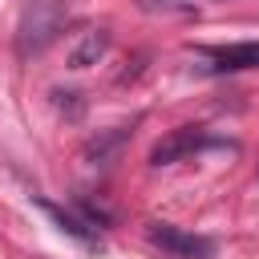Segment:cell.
I'll use <instances>...</instances> for the list:
<instances>
[{
  "label": "cell",
  "instance_id": "1",
  "mask_svg": "<svg viewBox=\"0 0 259 259\" xmlns=\"http://www.w3.org/2000/svg\"><path fill=\"white\" fill-rule=\"evenodd\" d=\"M61 20H65V4L61 0H28L24 16H20V40H16L20 57H32L45 45H53L57 32H61Z\"/></svg>",
  "mask_w": 259,
  "mask_h": 259
},
{
  "label": "cell",
  "instance_id": "2",
  "mask_svg": "<svg viewBox=\"0 0 259 259\" xmlns=\"http://www.w3.org/2000/svg\"><path fill=\"white\" fill-rule=\"evenodd\" d=\"M146 239L162 255H170V259H210L214 255V239L194 235V231H182L174 223H150L146 227Z\"/></svg>",
  "mask_w": 259,
  "mask_h": 259
},
{
  "label": "cell",
  "instance_id": "3",
  "mask_svg": "<svg viewBox=\"0 0 259 259\" xmlns=\"http://www.w3.org/2000/svg\"><path fill=\"white\" fill-rule=\"evenodd\" d=\"M210 138H206V130H198V125H178V130H170L154 150H150V166H170V162H178V158H190L194 150H202Z\"/></svg>",
  "mask_w": 259,
  "mask_h": 259
},
{
  "label": "cell",
  "instance_id": "4",
  "mask_svg": "<svg viewBox=\"0 0 259 259\" xmlns=\"http://www.w3.org/2000/svg\"><path fill=\"white\" fill-rule=\"evenodd\" d=\"M202 61H206L210 73H243V69H259V40L202 49Z\"/></svg>",
  "mask_w": 259,
  "mask_h": 259
},
{
  "label": "cell",
  "instance_id": "5",
  "mask_svg": "<svg viewBox=\"0 0 259 259\" xmlns=\"http://www.w3.org/2000/svg\"><path fill=\"white\" fill-rule=\"evenodd\" d=\"M36 206H40L69 239H77L81 247H101V227H93L81 210H65V206H57V202H49V198H36Z\"/></svg>",
  "mask_w": 259,
  "mask_h": 259
},
{
  "label": "cell",
  "instance_id": "6",
  "mask_svg": "<svg viewBox=\"0 0 259 259\" xmlns=\"http://www.w3.org/2000/svg\"><path fill=\"white\" fill-rule=\"evenodd\" d=\"M105 49H109V32H105V28L85 32L81 45L69 53V69H89V65H97V61L105 57Z\"/></svg>",
  "mask_w": 259,
  "mask_h": 259
}]
</instances>
